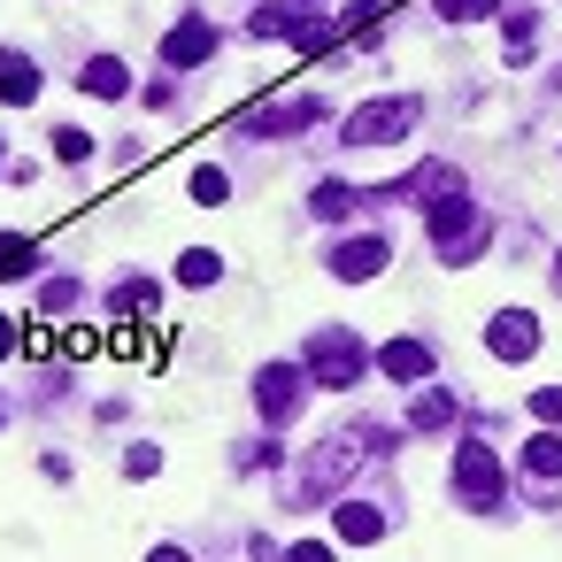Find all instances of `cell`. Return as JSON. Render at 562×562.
<instances>
[{
    "label": "cell",
    "mask_w": 562,
    "mask_h": 562,
    "mask_svg": "<svg viewBox=\"0 0 562 562\" xmlns=\"http://www.w3.org/2000/svg\"><path fill=\"white\" fill-rule=\"evenodd\" d=\"M424 232H431V255H439L447 270H462V262H477V255L493 247V216H485V209H470L462 193L431 201V209H424Z\"/></svg>",
    "instance_id": "1"
},
{
    "label": "cell",
    "mask_w": 562,
    "mask_h": 562,
    "mask_svg": "<svg viewBox=\"0 0 562 562\" xmlns=\"http://www.w3.org/2000/svg\"><path fill=\"white\" fill-rule=\"evenodd\" d=\"M370 362H378L370 339H355L347 324H324V331H308V347H301V370H308L316 385H331V393H347Z\"/></svg>",
    "instance_id": "2"
},
{
    "label": "cell",
    "mask_w": 562,
    "mask_h": 562,
    "mask_svg": "<svg viewBox=\"0 0 562 562\" xmlns=\"http://www.w3.org/2000/svg\"><path fill=\"white\" fill-rule=\"evenodd\" d=\"M454 501H462L470 516H501V508H508V477H501V462H493L485 439H462V447H454Z\"/></svg>",
    "instance_id": "3"
},
{
    "label": "cell",
    "mask_w": 562,
    "mask_h": 562,
    "mask_svg": "<svg viewBox=\"0 0 562 562\" xmlns=\"http://www.w3.org/2000/svg\"><path fill=\"white\" fill-rule=\"evenodd\" d=\"M416 116H424V101H416V93L370 101V109H355V116H347V147H393V139H408V132H416Z\"/></svg>",
    "instance_id": "4"
},
{
    "label": "cell",
    "mask_w": 562,
    "mask_h": 562,
    "mask_svg": "<svg viewBox=\"0 0 562 562\" xmlns=\"http://www.w3.org/2000/svg\"><path fill=\"white\" fill-rule=\"evenodd\" d=\"M301 393H308V370H301V362H262V370H255V408H262L270 431L301 416Z\"/></svg>",
    "instance_id": "5"
},
{
    "label": "cell",
    "mask_w": 562,
    "mask_h": 562,
    "mask_svg": "<svg viewBox=\"0 0 562 562\" xmlns=\"http://www.w3.org/2000/svg\"><path fill=\"white\" fill-rule=\"evenodd\" d=\"M524 477H531V508H554V493H562V424H539L524 439Z\"/></svg>",
    "instance_id": "6"
},
{
    "label": "cell",
    "mask_w": 562,
    "mask_h": 562,
    "mask_svg": "<svg viewBox=\"0 0 562 562\" xmlns=\"http://www.w3.org/2000/svg\"><path fill=\"white\" fill-rule=\"evenodd\" d=\"M316 116H324V93H301V101H278V109H247L239 132H255V139H285V132H308Z\"/></svg>",
    "instance_id": "7"
},
{
    "label": "cell",
    "mask_w": 562,
    "mask_h": 562,
    "mask_svg": "<svg viewBox=\"0 0 562 562\" xmlns=\"http://www.w3.org/2000/svg\"><path fill=\"white\" fill-rule=\"evenodd\" d=\"M385 262H393V247H385V232H362V239H339L324 270H331L339 285H362V278H378Z\"/></svg>",
    "instance_id": "8"
},
{
    "label": "cell",
    "mask_w": 562,
    "mask_h": 562,
    "mask_svg": "<svg viewBox=\"0 0 562 562\" xmlns=\"http://www.w3.org/2000/svg\"><path fill=\"white\" fill-rule=\"evenodd\" d=\"M485 347H493L501 362H531V355H539V316H531V308H501V316L485 324Z\"/></svg>",
    "instance_id": "9"
},
{
    "label": "cell",
    "mask_w": 562,
    "mask_h": 562,
    "mask_svg": "<svg viewBox=\"0 0 562 562\" xmlns=\"http://www.w3.org/2000/svg\"><path fill=\"white\" fill-rule=\"evenodd\" d=\"M216 55V32H209V16H186L170 40H162V70H201Z\"/></svg>",
    "instance_id": "10"
},
{
    "label": "cell",
    "mask_w": 562,
    "mask_h": 562,
    "mask_svg": "<svg viewBox=\"0 0 562 562\" xmlns=\"http://www.w3.org/2000/svg\"><path fill=\"white\" fill-rule=\"evenodd\" d=\"M40 101V63L24 47H0V109H32Z\"/></svg>",
    "instance_id": "11"
},
{
    "label": "cell",
    "mask_w": 562,
    "mask_h": 562,
    "mask_svg": "<svg viewBox=\"0 0 562 562\" xmlns=\"http://www.w3.org/2000/svg\"><path fill=\"white\" fill-rule=\"evenodd\" d=\"M431 362H439V355H431L424 339H385V347H378V370H385V378H401V385L431 378Z\"/></svg>",
    "instance_id": "12"
},
{
    "label": "cell",
    "mask_w": 562,
    "mask_h": 562,
    "mask_svg": "<svg viewBox=\"0 0 562 562\" xmlns=\"http://www.w3.org/2000/svg\"><path fill=\"white\" fill-rule=\"evenodd\" d=\"M78 93H93V101H124V93H132V63H116V55H93V63L78 70Z\"/></svg>",
    "instance_id": "13"
},
{
    "label": "cell",
    "mask_w": 562,
    "mask_h": 562,
    "mask_svg": "<svg viewBox=\"0 0 562 562\" xmlns=\"http://www.w3.org/2000/svg\"><path fill=\"white\" fill-rule=\"evenodd\" d=\"M331 524H339L347 547H378V539H385V508H370V501H339Z\"/></svg>",
    "instance_id": "14"
},
{
    "label": "cell",
    "mask_w": 562,
    "mask_h": 562,
    "mask_svg": "<svg viewBox=\"0 0 562 562\" xmlns=\"http://www.w3.org/2000/svg\"><path fill=\"white\" fill-rule=\"evenodd\" d=\"M462 416V401L447 393V385H431V393H416V408H408V431H447Z\"/></svg>",
    "instance_id": "15"
},
{
    "label": "cell",
    "mask_w": 562,
    "mask_h": 562,
    "mask_svg": "<svg viewBox=\"0 0 562 562\" xmlns=\"http://www.w3.org/2000/svg\"><path fill=\"white\" fill-rule=\"evenodd\" d=\"M308 16H301V0H293V9H255L247 16V40H293Z\"/></svg>",
    "instance_id": "16"
},
{
    "label": "cell",
    "mask_w": 562,
    "mask_h": 562,
    "mask_svg": "<svg viewBox=\"0 0 562 562\" xmlns=\"http://www.w3.org/2000/svg\"><path fill=\"white\" fill-rule=\"evenodd\" d=\"M216 270H224L216 247H186V255H178V285H216Z\"/></svg>",
    "instance_id": "17"
},
{
    "label": "cell",
    "mask_w": 562,
    "mask_h": 562,
    "mask_svg": "<svg viewBox=\"0 0 562 562\" xmlns=\"http://www.w3.org/2000/svg\"><path fill=\"white\" fill-rule=\"evenodd\" d=\"M109 308H116V316H147V308H155V278H124V285L109 293Z\"/></svg>",
    "instance_id": "18"
},
{
    "label": "cell",
    "mask_w": 562,
    "mask_h": 562,
    "mask_svg": "<svg viewBox=\"0 0 562 562\" xmlns=\"http://www.w3.org/2000/svg\"><path fill=\"white\" fill-rule=\"evenodd\" d=\"M40 270V247L32 239H9V232H0V278H32Z\"/></svg>",
    "instance_id": "19"
},
{
    "label": "cell",
    "mask_w": 562,
    "mask_h": 562,
    "mask_svg": "<svg viewBox=\"0 0 562 562\" xmlns=\"http://www.w3.org/2000/svg\"><path fill=\"white\" fill-rule=\"evenodd\" d=\"M86 155H93V132H78V124H55V162H63V170H78Z\"/></svg>",
    "instance_id": "20"
},
{
    "label": "cell",
    "mask_w": 562,
    "mask_h": 562,
    "mask_svg": "<svg viewBox=\"0 0 562 562\" xmlns=\"http://www.w3.org/2000/svg\"><path fill=\"white\" fill-rule=\"evenodd\" d=\"M439 16L447 24H485V16H501V0H439Z\"/></svg>",
    "instance_id": "21"
},
{
    "label": "cell",
    "mask_w": 562,
    "mask_h": 562,
    "mask_svg": "<svg viewBox=\"0 0 562 562\" xmlns=\"http://www.w3.org/2000/svg\"><path fill=\"white\" fill-rule=\"evenodd\" d=\"M224 193H232V178H224L216 162H201V170H193V201H201V209H216Z\"/></svg>",
    "instance_id": "22"
},
{
    "label": "cell",
    "mask_w": 562,
    "mask_h": 562,
    "mask_svg": "<svg viewBox=\"0 0 562 562\" xmlns=\"http://www.w3.org/2000/svg\"><path fill=\"white\" fill-rule=\"evenodd\" d=\"M40 308H47V316H70V308H78V278H55V285L40 293Z\"/></svg>",
    "instance_id": "23"
},
{
    "label": "cell",
    "mask_w": 562,
    "mask_h": 562,
    "mask_svg": "<svg viewBox=\"0 0 562 562\" xmlns=\"http://www.w3.org/2000/svg\"><path fill=\"white\" fill-rule=\"evenodd\" d=\"M155 470H162V447H155V439H139V447L124 454V477H155Z\"/></svg>",
    "instance_id": "24"
},
{
    "label": "cell",
    "mask_w": 562,
    "mask_h": 562,
    "mask_svg": "<svg viewBox=\"0 0 562 562\" xmlns=\"http://www.w3.org/2000/svg\"><path fill=\"white\" fill-rule=\"evenodd\" d=\"M531 416H539V424H562V385H539V393H531Z\"/></svg>",
    "instance_id": "25"
},
{
    "label": "cell",
    "mask_w": 562,
    "mask_h": 562,
    "mask_svg": "<svg viewBox=\"0 0 562 562\" xmlns=\"http://www.w3.org/2000/svg\"><path fill=\"white\" fill-rule=\"evenodd\" d=\"M554 293H562V255H554Z\"/></svg>",
    "instance_id": "26"
},
{
    "label": "cell",
    "mask_w": 562,
    "mask_h": 562,
    "mask_svg": "<svg viewBox=\"0 0 562 562\" xmlns=\"http://www.w3.org/2000/svg\"><path fill=\"white\" fill-rule=\"evenodd\" d=\"M0 424H9V401H0Z\"/></svg>",
    "instance_id": "27"
},
{
    "label": "cell",
    "mask_w": 562,
    "mask_h": 562,
    "mask_svg": "<svg viewBox=\"0 0 562 562\" xmlns=\"http://www.w3.org/2000/svg\"><path fill=\"white\" fill-rule=\"evenodd\" d=\"M301 9H308V0H301ZM316 9H324V0H316Z\"/></svg>",
    "instance_id": "28"
}]
</instances>
